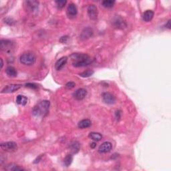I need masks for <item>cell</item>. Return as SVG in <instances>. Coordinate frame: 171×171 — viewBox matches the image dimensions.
Listing matches in <instances>:
<instances>
[{"mask_svg":"<svg viewBox=\"0 0 171 171\" xmlns=\"http://www.w3.org/2000/svg\"><path fill=\"white\" fill-rule=\"evenodd\" d=\"M72 64L74 67H84L88 66L92 62V60L86 54H73L71 56Z\"/></svg>","mask_w":171,"mask_h":171,"instance_id":"1","label":"cell"},{"mask_svg":"<svg viewBox=\"0 0 171 171\" xmlns=\"http://www.w3.org/2000/svg\"><path fill=\"white\" fill-rule=\"evenodd\" d=\"M50 107V102L48 100H43L38 103L33 108L32 113L37 117H42L46 115L48 112Z\"/></svg>","mask_w":171,"mask_h":171,"instance_id":"2","label":"cell"},{"mask_svg":"<svg viewBox=\"0 0 171 171\" xmlns=\"http://www.w3.org/2000/svg\"><path fill=\"white\" fill-rule=\"evenodd\" d=\"M20 62L24 65L26 66H32L35 64L36 61V56L33 53L27 52V53L23 54L20 56Z\"/></svg>","mask_w":171,"mask_h":171,"instance_id":"3","label":"cell"},{"mask_svg":"<svg viewBox=\"0 0 171 171\" xmlns=\"http://www.w3.org/2000/svg\"><path fill=\"white\" fill-rule=\"evenodd\" d=\"M24 7L28 12L34 14L37 12L39 7V1L30 0V1H26L24 2Z\"/></svg>","mask_w":171,"mask_h":171,"instance_id":"4","label":"cell"},{"mask_svg":"<svg viewBox=\"0 0 171 171\" xmlns=\"http://www.w3.org/2000/svg\"><path fill=\"white\" fill-rule=\"evenodd\" d=\"M0 48L2 51L10 52L14 48V43L12 41L7 39H1L0 41Z\"/></svg>","mask_w":171,"mask_h":171,"instance_id":"5","label":"cell"},{"mask_svg":"<svg viewBox=\"0 0 171 171\" xmlns=\"http://www.w3.org/2000/svg\"><path fill=\"white\" fill-rule=\"evenodd\" d=\"M0 146L2 150L7 152L15 151L18 149L17 144L14 142H6L1 143Z\"/></svg>","mask_w":171,"mask_h":171,"instance_id":"6","label":"cell"},{"mask_svg":"<svg viewBox=\"0 0 171 171\" xmlns=\"http://www.w3.org/2000/svg\"><path fill=\"white\" fill-rule=\"evenodd\" d=\"M88 14L91 20H96L98 18V9L96 6L93 4L90 5L88 7Z\"/></svg>","mask_w":171,"mask_h":171,"instance_id":"7","label":"cell"},{"mask_svg":"<svg viewBox=\"0 0 171 171\" xmlns=\"http://www.w3.org/2000/svg\"><path fill=\"white\" fill-rule=\"evenodd\" d=\"M21 87H22V85L21 84H10L1 90V92L2 94L13 93L14 92L18 90L19 89L21 88Z\"/></svg>","mask_w":171,"mask_h":171,"instance_id":"8","label":"cell"},{"mask_svg":"<svg viewBox=\"0 0 171 171\" xmlns=\"http://www.w3.org/2000/svg\"><path fill=\"white\" fill-rule=\"evenodd\" d=\"M103 101L107 104H113L115 103L116 98L110 92H105L102 94Z\"/></svg>","mask_w":171,"mask_h":171,"instance_id":"9","label":"cell"},{"mask_svg":"<svg viewBox=\"0 0 171 171\" xmlns=\"http://www.w3.org/2000/svg\"><path fill=\"white\" fill-rule=\"evenodd\" d=\"M112 25L114 28L117 29H123L126 26V23L120 17H116L112 21Z\"/></svg>","mask_w":171,"mask_h":171,"instance_id":"10","label":"cell"},{"mask_svg":"<svg viewBox=\"0 0 171 171\" xmlns=\"http://www.w3.org/2000/svg\"><path fill=\"white\" fill-rule=\"evenodd\" d=\"M112 145L111 142H104V143L100 146L98 149V152L101 154L107 153L108 152H110L112 150Z\"/></svg>","mask_w":171,"mask_h":171,"instance_id":"11","label":"cell"},{"mask_svg":"<svg viewBox=\"0 0 171 171\" xmlns=\"http://www.w3.org/2000/svg\"><path fill=\"white\" fill-rule=\"evenodd\" d=\"M77 13H78V10H77V7L75 4L74 3H70V5H68V9H67V14L69 18H73L76 17L77 15Z\"/></svg>","mask_w":171,"mask_h":171,"instance_id":"12","label":"cell"},{"mask_svg":"<svg viewBox=\"0 0 171 171\" xmlns=\"http://www.w3.org/2000/svg\"><path fill=\"white\" fill-rule=\"evenodd\" d=\"M87 94L86 90L84 88H80L75 92L74 93V96L75 98L78 100H82L86 97Z\"/></svg>","mask_w":171,"mask_h":171,"instance_id":"13","label":"cell"},{"mask_svg":"<svg viewBox=\"0 0 171 171\" xmlns=\"http://www.w3.org/2000/svg\"><path fill=\"white\" fill-rule=\"evenodd\" d=\"M93 35V30L90 28H84L81 33L80 37L82 39H87L92 36Z\"/></svg>","mask_w":171,"mask_h":171,"instance_id":"14","label":"cell"},{"mask_svg":"<svg viewBox=\"0 0 171 171\" xmlns=\"http://www.w3.org/2000/svg\"><path fill=\"white\" fill-rule=\"evenodd\" d=\"M68 61V58L67 57H62L58 60L56 62V63L55 64V68L57 70H61L62 68H63L65 65L67 63Z\"/></svg>","mask_w":171,"mask_h":171,"instance_id":"15","label":"cell"},{"mask_svg":"<svg viewBox=\"0 0 171 171\" xmlns=\"http://www.w3.org/2000/svg\"><path fill=\"white\" fill-rule=\"evenodd\" d=\"M154 17V12L152 10H147L143 14L142 19L146 22H151Z\"/></svg>","mask_w":171,"mask_h":171,"instance_id":"16","label":"cell"},{"mask_svg":"<svg viewBox=\"0 0 171 171\" xmlns=\"http://www.w3.org/2000/svg\"><path fill=\"white\" fill-rule=\"evenodd\" d=\"M6 74L9 77H11V78H14V77H16L18 75L17 70L15 68L12 67V66H8V67L6 68L5 70Z\"/></svg>","mask_w":171,"mask_h":171,"instance_id":"17","label":"cell"},{"mask_svg":"<svg viewBox=\"0 0 171 171\" xmlns=\"http://www.w3.org/2000/svg\"><path fill=\"white\" fill-rule=\"evenodd\" d=\"M91 124H92V122L89 119H84V120H81L80 122H79L78 126L79 128L84 129V128H89V127L91 126Z\"/></svg>","mask_w":171,"mask_h":171,"instance_id":"18","label":"cell"},{"mask_svg":"<svg viewBox=\"0 0 171 171\" xmlns=\"http://www.w3.org/2000/svg\"><path fill=\"white\" fill-rule=\"evenodd\" d=\"M80 143L77 141H74L70 145V151L73 153H77L80 150Z\"/></svg>","mask_w":171,"mask_h":171,"instance_id":"19","label":"cell"},{"mask_svg":"<svg viewBox=\"0 0 171 171\" xmlns=\"http://www.w3.org/2000/svg\"><path fill=\"white\" fill-rule=\"evenodd\" d=\"M16 102L18 104H20V105L25 106L28 102V98L24 96L18 95L17 98H16Z\"/></svg>","mask_w":171,"mask_h":171,"instance_id":"20","label":"cell"},{"mask_svg":"<svg viewBox=\"0 0 171 171\" xmlns=\"http://www.w3.org/2000/svg\"><path fill=\"white\" fill-rule=\"evenodd\" d=\"M88 137L94 141H100L102 138V136L100 133L98 132H90L88 135Z\"/></svg>","mask_w":171,"mask_h":171,"instance_id":"21","label":"cell"},{"mask_svg":"<svg viewBox=\"0 0 171 171\" xmlns=\"http://www.w3.org/2000/svg\"><path fill=\"white\" fill-rule=\"evenodd\" d=\"M5 170H13V171H18V170H24V169L22 167H20L17 165H14V164H9L5 168Z\"/></svg>","mask_w":171,"mask_h":171,"instance_id":"22","label":"cell"},{"mask_svg":"<svg viewBox=\"0 0 171 171\" xmlns=\"http://www.w3.org/2000/svg\"><path fill=\"white\" fill-rule=\"evenodd\" d=\"M73 160V156L71 154H68L65 157L64 160V164L66 166H69L72 163Z\"/></svg>","mask_w":171,"mask_h":171,"instance_id":"23","label":"cell"},{"mask_svg":"<svg viewBox=\"0 0 171 171\" xmlns=\"http://www.w3.org/2000/svg\"><path fill=\"white\" fill-rule=\"evenodd\" d=\"M114 3H115V1H112V0H105L102 2V4L104 7L110 8L113 7Z\"/></svg>","mask_w":171,"mask_h":171,"instance_id":"24","label":"cell"},{"mask_svg":"<svg viewBox=\"0 0 171 171\" xmlns=\"http://www.w3.org/2000/svg\"><path fill=\"white\" fill-rule=\"evenodd\" d=\"M94 72L93 70H86L84 72H83L82 73H81L80 74V76L81 77H83V78H88V77L91 76L92 75Z\"/></svg>","mask_w":171,"mask_h":171,"instance_id":"25","label":"cell"},{"mask_svg":"<svg viewBox=\"0 0 171 171\" xmlns=\"http://www.w3.org/2000/svg\"><path fill=\"white\" fill-rule=\"evenodd\" d=\"M66 3H67V1H66V0H59V1H56V5H57L58 7L59 8V9H62V8L66 5Z\"/></svg>","mask_w":171,"mask_h":171,"instance_id":"26","label":"cell"},{"mask_svg":"<svg viewBox=\"0 0 171 171\" xmlns=\"http://www.w3.org/2000/svg\"><path fill=\"white\" fill-rule=\"evenodd\" d=\"M26 86L32 89H36L37 88V87H38L36 84H34V83H28V84H26Z\"/></svg>","mask_w":171,"mask_h":171,"instance_id":"27","label":"cell"},{"mask_svg":"<svg viewBox=\"0 0 171 171\" xmlns=\"http://www.w3.org/2000/svg\"><path fill=\"white\" fill-rule=\"evenodd\" d=\"M75 86H76V84H75L74 82H68L67 84H66V87L68 89H72V88H73L75 87Z\"/></svg>","mask_w":171,"mask_h":171,"instance_id":"28","label":"cell"},{"mask_svg":"<svg viewBox=\"0 0 171 171\" xmlns=\"http://www.w3.org/2000/svg\"><path fill=\"white\" fill-rule=\"evenodd\" d=\"M5 23L10 25V26H12V25H14V23H15V21H14L11 18H7L5 20Z\"/></svg>","mask_w":171,"mask_h":171,"instance_id":"29","label":"cell"},{"mask_svg":"<svg viewBox=\"0 0 171 171\" xmlns=\"http://www.w3.org/2000/svg\"><path fill=\"white\" fill-rule=\"evenodd\" d=\"M68 38H69V37L67 36V35H66V36H62L61 38H60V42H62V43H66L68 40Z\"/></svg>","mask_w":171,"mask_h":171,"instance_id":"30","label":"cell"},{"mask_svg":"<svg viewBox=\"0 0 171 171\" xmlns=\"http://www.w3.org/2000/svg\"><path fill=\"white\" fill-rule=\"evenodd\" d=\"M166 28H167L168 29H169V30L171 28V26H170V20H168V22H167V23H166Z\"/></svg>","mask_w":171,"mask_h":171,"instance_id":"31","label":"cell"},{"mask_svg":"<svg viewBox=\"0 0 171 171\" xmlns=\"http://www.w3.org/2000/svg\"><path fill=\"white\" fill-rule=\"evenodd\" d=\"M120 111H117L116 112V117L118 118H118H120Z\"/></svg>","mask_w":171,"mask_h":171,"instance_id":"32","label":"cell"},{"mask_svg":"<svg viewBox=\"0 0 171 171\" xmlns=\"http://www.w3.org/2000/svg\"><path fill=\"white\" fill-rule=\"evenodd\" d=\"M90 147H91L92 149H94V148H95L96 147V144L95 142H92V143L91 144Z\"/></svg>","mask_w":171,"mask_h":171,"instance_id":"33","label":"cell"},{"mask_svg":"<svg viewBox=\"0 0 171 171\" xmlns=\"http://www.w3.org/2000/svg\"><path fill=\"white\" fill-rule=\"evenodd\" d=\"M1 68H3V60H2V58H1Z\"/></svg>","mask_w":171,"mask_h":171,"instance_id":"34","label":"cell"}]
</instances>
